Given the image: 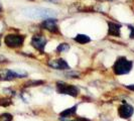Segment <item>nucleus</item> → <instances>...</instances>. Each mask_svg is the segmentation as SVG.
I'll list each match as a JSON object with an SVG mask.
<instances>
[{"mask_svg": "<svg viewBox=\"0 0 134 121\" xmlns=\"http://www.w3.org/2000/svg\"><path fill=\"white\" fill-rule=\"evenodd\" d=\"M41 28L46 29L49 32H54V34H57L59 32V26H58V23H57V19L55 18H47V19H44L41 24H40Z\"/></svg>", "mask_w": 134, "mask_h": 121, "instance_id": "nucleus-6", "label": "nucleus"}, {"mask_svg": "<svg viewBox=\"0 0 134 121\" xmlns=\"http://www.w3.org/2000/svg\"><path fill=\"white\" fill-rule=\"evenodd\" d=\"M76 109H77V105H75L73 107L71 108H68L66 110H64L63 112H60V117H71L76 113Z\"/></svg>", "mask_w": 134, "mask_h": 121, "instance_id": "nucleus-12", "label": "nucleus"}, {"mask_svg": "<svg viewBox=\"0 0 134 121\" xmlns=\"http://www.w3.org/2000/svg\"><path fill=\"white\" fill-rule=\"evenodd\" d=\"M44 82L43 81H29L25 83V87H34V86H40Z\"/></svg>", "mask_w": 134, "mask_h": 121, "instance_id": "nucleus-15", "label": "nucleus"}, {"mask_svg": "<svg viewBox=\"0 0 134 121\" xmlns=\"http://www.w3.org/2000/svg\"><path fill=\"white\" fill-rule=\"evenodd\" d=\"M74 40H75V41L79 42V43H81V45H86V43H88V42L91 41V38L88 36L87 34H77Z\"/></svg>", "mask_w": 134, "mask_h": 121, "instance_id": "nucleus-11", "label": "nucleus"}, {"mask_svg": "<svg viewBox=\"0 0 134 121\" xmlns=\"http://www.w3.org/2000/svg\"><path fill=\"white\" fill-rule=\"evenodd\" d=\"M11 104V100L9 98H1L0 99V106L2 107H7Z\"/></svg>", "mask_w": 134, "mask_h": 121, "instance_id": "nucleus-16", "label": "nucleus"}, {"mask_svg": "<svg viewBox=\"0 0 134 121\" xmlns=\"http://www.w3.org/2000/svg\"><path fill=\"white\" fill-rule=\"evenodd\" d=\"M127 87V89H129V90H131V91H134V85L132 84V85H128V86H126Z\"/></svg>", "mask_w": 134, "mask_h": 121, "instance_id": "nucleus-18", "label": "nucleus"}, {"mask_svg": "<svg viewBox=\"0 0 134 121\" xmlns=\"http://www.w3.org/2000/svg\"><path fill=\"white\" fill-rule=\"evenodd\" d=\"M134 112V109L131 105L127 103L122 104L120 107L118 108V114L122 119H129Z\"/></svg>", "mask_w": 134, "mask_h": 121, "instance_id": "nucleus-7", "label": "nucleus"}, {"mask_svg": "<svg viewBox=\"0 0 134 121\" xmlns=\"http://www.w3.org/2000/svg\"><path fill=\"white\" fill-rule=\"evenodd\" d=\"M25 16L29 18H41V19H47V18H54L57 16V12L49 9V8H41V7H29L23 9V12Z\"/></svg>", "mask_w": 134, "mask_h": 121, "instance_id": "nucleus-1", "label": "nucleus"}, {"mask_svg": "<svg viewBox=\"0 0 134 121\" xmlns=\"http://www.w3.org/2000/svg\"><path fill=\"white\" fill-rule=\"evenodd\" d=\"M48 66L54 70H70V66L64 59L52 60L48 62Z\"/></svg>", "mask_w": 134, "mask_h": 121, "instance_id": "nucleus-8", "label": "nucleus"}, {"mask_svg": "<svg viewBox=\"0 0 134 121\" xmlns=\"http://www.w3.org/2000/svg\"><path fill=\"white\" fill-rule=\"evenodd\" d=\"M51 1H54V0H51Z\"/></svg>", "mask_w": 134, "mask_h": 121, "instance_id": "nucleus-19", "label": "nucleus"}, {"mask_svg": "<svg viewBox=\"0 0 134 121\" xmlns=\"http://www.w3.org/2000/svg\"><path fill=\"white\" fill-rule=\"evenodd\" d=\"M24 40H25V36L21 34H7L4 37V42L8 47L16 48L23 45Z\"/></svg>", "mask_w": 134, "mask_h": 121, "instance_id": "nucleus-4", "label": "nucleus"}, {"mask_svg": "<svg viewBox=\"0 0 134 121\" xmlns=\"http://www.w3.org/2000/svg\"><path fill=\"white\" fill-rule=\"evenodd\" d=\"M133 66L131 60H127L125 57H120L115 62L113 66V71L116 75H126L128 74Z\"/></svg>", "mask_w": 134, "mask_h": 121, "instance_id": "nucleus-2", "label": "nucleus"}, {"mask_svg": "<svg viewBox=\"0 0 134 121\" xmlns=\"http://www.w3.org/2000/svg\"><path fill=\"white\" fill-rule=\"evenodd\" d=\"M108 34L119 37L121 35V25L115 22H108Z\"/></svg>", "mask_w": 134, "mask_h": 121, "instance_id": "nucleus-9", "label": "nucleus"}, {"mask_svg": "<svg viewBox=\"0 0 134 121\" xmlns=\"http://www.w3.org/2000/svg\"><path fill=\"white\" fill-rule=\"evenodd\" d=\"M0 121H13V117L10 113H2L0 114Z\"/></svg>", "mask_w": 134, "mask_h": 121, "instance_id": "nucleus-14", "label": "nucleus"}, {"mask_svg": "<svg viewBox=\"0 0 134 121\" xmlns=\"http://www.w3.org/2000/svg\"><path fill=\"white\" fill-rule=\"evenodd\" d=\"M18 78L17 73L13 70H2L0 71V80L1 81H11Z\"/></svg>", "mask_w": 134, "mask_h": 121, "instance_id": "nucleus-10", "label": "nucleus"}, {"mask_svg": "<svg viewBox=\"0 0 134 121\" xmlns=\"http://www.w3.org/2000/svg\"><path fill=\"white\" fill-rule=\"evenodd\" d=\"M128 27H129V29H130V38H132L133 40L134 38V26H132V25H128Z\"/></svg>", "mask_w": 134, "mask_h": 121, "instance_id": "nucleus-17", "label": "nucleus"}, {"mask_svg": "<svg viewBox=\"0 0 134 121\" xmlns=\"http://www.w3.org/2000/svg\"><path fill=\"white\" fill-rule=\"evenodd\" d=\"M57 92L59 94L70 95L72 97H77L79 95V89L74 85H70L65 82H58L57 83Z\"/></svg>", "mask_w": 134, "mask_h": 121, "instance_id": "nucleus-3", "label": "nucleus"}, {"mask_svg": "<svg viewBox=\"0 0 134 121\" xmlns=\"http://www.w3.org/2000/svg\"><path fill=\"white\" fill-rule=\"evenodd\" d=\"M70 50V46L66 43V42H64V43H60L59 45V47H57V51L59 52V53H64V52H68Z\"/></svg>", "mask_w": 134, "mask_h": 121, "instance_id": "nucleus-13", "label": "nucleus"}, {"mask_svg": "<svg viewBox=\"0 0 134 121\" xmlns=\"http://www.w3.org/2000/svg\"><path fill=\"white\" fill-rule=\"evenodd\" d=\"M47 38L43 35H37L36 34V35H34V37L31 38V46L35 50L40 51V53H43L44 47L47 46Z\"/></svg>", "mask_w": 134, "mask_h": 121, "instance_id": "nucleus-5", "label": "nucleus"}]
</instances>
